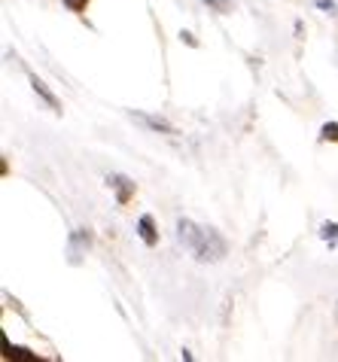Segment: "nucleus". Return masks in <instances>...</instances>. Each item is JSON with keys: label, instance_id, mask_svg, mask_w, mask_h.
Masks as SVG:
<instances>
[{"label": "nucleus", "instance_id": "20e7f679", "mask_svg": "<svg viewBox=\"0 0 338 362\" xmlns=\"http://www.w3.org/2000/svg\"><path fill=\"white\" fill-rule=\"evenodd\" d=\"M137 235H141V240L146 247H156L158 244V231H156V223L150 214H144L141 219H137Z\"/></svg>", "mask_w": 338, "mask_h": 362}, {"label": "nucleus", "instance_id": "9b49d317", "mask_svg": "<svg viewBox=\"0 0 338 362\" xmlns=\"http://www.w3.org/2000/svg\"><path fill=\"white\" fill-rule=\"evenodd\" d=\"M314 4H317V6H320V9H323V13H330V16L335 13V0H314Z\"/></svg>", "mask_w": 338, "mask_h": 362}, {"label": "nucleus", "instance_id": "6e6552de", "mask_svg": "<svg viewBox=\"0 0 338 362\" xmlns=\"http://www.w3.org/2000/svg\"><path fill=\"white\" fill-rule=\"evenodd\" d=\"M320 137L323 140H332V144H338V122H326L320 128Z\"/></svg>", "mask_w": 338, "mask_h": 362}, {"label": "nucleus", "instance_id": "f8f14e48", "mask_svg": "<svg viewBox=\"0 0 338 362\" xmlns=\"http://www.w3.org/2000/svg\"><path fill=\"white\" fill-rule=\"evenodd\" d=\"M335 58H338V40H335Z\"/></svg>", "mask_w": 338, "mask_h": 362}, {"label": "nucleus", "instance_id": "f257e3e1", "mask_svg": "<svg viewBox=\"0 0 338 362\" xmlns=\"http://www.w3.org/2000/svg\"><path fill=\"white\" fill-rule=\"evenodd\" d=\"M177 238H180V244L198 259V262H220V259L228 253V244L220 231L195 226L192 219H180V223H177Z\"/></svg>", "mask_w": 338, "mask_h": 362}, {"label": "nucleus", "instance_id": "423d86ee", "mask_svg": "<svg viewBox=\"0 0 338 362\" xmlns=\"http://www.w3.org/2000/svg\"><path fill=\"white\" fill-rule=\"evenodd\" d=\"M4 356H6V359H28V362L37 359V354H31L28 347H13V344L6 341V335H4Z\"/></svg>", "mask_w": 338, "mask_h": 362}, {"label": "nucleus", "instance_id": "9d476101", "mask_svg": "<svg viewBox=\"0 0 338 362\" xmlns=\"http://www.w3.org/2000/svg\"><path fill=\"white\" fill-rule=\"evenodd\" d=\"M62 4L71 9V13H83V9L88 6V0H62Z\"/></svg>", "mask_w": 338, "mask_h": 362}, {"label": "nucleus", "instance_id": "39448f33", "mask_svg": "<svg viewBox=\"0 0 338 362\" xmlns=\"http://www.w3.org/2000/svg\"><path fill=\"white\" fill-rule=\"evenodd\" d=\"M31 86H34V92H37L40 98H43V100H46V104H49V107H52V110H55V113H62V104H58V98H55L52 92H49V86L43 83V79H37V76H31Z\"/></svg>", "mask_w": 338, "mask_h": 362}, {"label": "nucleus", "instance_id": "1a4fd4ad", "mask_svg": "<svg viewBox=\"0 0 338 362\" xmlns=\"http://www.w3.org/2000/svg\"><path fill=\"white\" fill-rule=\"evenodd\" d=\"M207 6H214L216 13H232V0H204Z\"/></svg>", "mask_w": 338, "mask_h": 362}, {"label": "nucleus", "instance_id": "7ed1b4c3", "mask_svg": "<svg viewBox=\"0 0 338 362\" xmlns=\"http://www.w3.org/2000/svg\"><path fill=\"white\" fill-rule=\"evenodd\" d=\"M134 122H141L144 128H150V132H158V134H177V128L168 122L162 116H150V113H132Z\"/></svg>", "mask_w": 338, "mask_h": 362}, {"label": "nucleus", "instance_id": "0eeeda50", "mask_svg": "<svg viewBox=\"0 0 338 362\" xmlns=\"http://www.w3.org/2000/svg\"><path fill=\"white\" fill-rule=\"evenodd\" d=\"M320 238H323L330 247H335V244H338V226H335V223H323V226H320Z\"/></svg>", "mask_w": 338, "mask_h": 362}, {"label": "nucleus", "instance_id": "f03ea898", "mask_svg": "<svg viewBox=\"0 0 338 362\" xmlns=\"http://www.w3.org/2000/svg\"><path fill=\"white\" fill-rule=\"evenodd\" d=\"M107 186L116 192V201L119 204H128L132 201V195H134V183L128 177H122V174H110L107 177Z\"/></svg>", "mask_w": 338, "mask_h": 362}]
</instances>
